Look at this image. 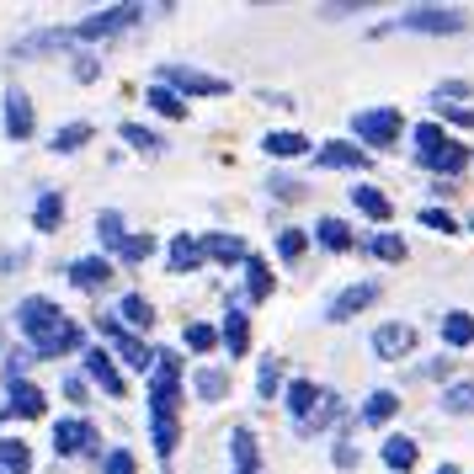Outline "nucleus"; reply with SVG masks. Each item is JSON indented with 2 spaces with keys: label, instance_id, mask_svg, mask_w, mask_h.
Returning a JSON list of instances; mask_svg holds the SVG:
<instances>
[{
  "label": "nucleus",
  "instance_id": "nucleus-38",
  "mask_svg": "<svg viewBox=\"0 0 474 474\" xmlns=\"http://www.w3.org/2000/svg\"><path fill=\"white\" fill-rule=\"evenodd\" d=\"M442 411L448 415H474V384H453L442 395Z\"/></svg>",
  "mask_w": 474,
  "mask_h": 474
},
{
  "label": "nucleus",
  "instance_id": "nucleus-10",
  "mask_svg": "<svg viewBox=\"0 0 474 474\" xmlns=\"http://www.w3.org/2000/svg\"><path fill=\"white\" fill-rule=\"evenodd\" d=\"M32 128H38L32 102H27L22 91H11V96H5V133H11V139H32Z\"/></svg>",
  "mask_w": 474,
  "mask_h": 474
},
{
  "label": "nucleus",
  "instance_id": "nucleus-26",
  "mask_svg": "<svg viewBox=\"0 0 474 474\" xmlns=\"http://www.w3.org/2000/svg\"><path fill=\"white\" fill-rule=\"evenodd\" d=\"M421 166H432V171H442V177H459V171L469 166V150H464V144H448V150H437V155H426Z\"/></svg>",
  "mask_w": 474,
  "mask_h": 474
},
{
  "label": "nucleus",
  "instance_id": "nucleus-27",
  "mask_svg": "<svg viewBox=\"0 0 474 474\" xmlns=\"http://www.w3.org/2000/svg\"><path fill=\"white\" fill-rule=\"evenodd\" d=\"M75 347H80V325H69V320H64L59 331H49V336H43V342H38V352H43V357L75 352Z\"/></svg>",
  "mask_w": 474,
  "mask_h": 474
},
{
  "label": "nucleus",
  "instance_id": "nucleus-21",
  "mask_svg": "<svg viewBox=\"0 0 474 474\" xmlns=\"http://www.w3.org/2000/svg\"><path fill=\"white\" fill-rule=\"evenodd\" d=\"M59 219H64V197H59V192H43V197H38V208H32V230L54 235V230H59Z\"/></svg>",
  "mask_w": 474,
  "mask_h": 474
},
{
  "label": "nucleus",
  "instance_id": "nucleus-36",
  "mask_svg": "<svg viewBox=\"0 0 474 474\" xmlns=\"http://www.w3.org/2000/svg\"><path fill=\"white\" fill-rule=\"evenodd\" d=\"M448 144H453V139H448L437 123H421V128H415V150H421V160H426V155H437V150H448Z\"/></svg>",
  "mask_w": 474,
  "mask_h": 474
},
{
  "label": "nucleus",
  "instance_id": "nucleus-44",
  "mask_svg": "<svg viewBox=\"0 0 474 474\" xmlns=\"http://www.w3.org/2000/svg\"><path fill=\"white\" fill-rule=\"evenodd\" d=\"M373 256H378V261H406V240L400 235H378L373 240Z\"/></svg>",
  "mask_w": 474,
  "mask_h": 474
},
{
  "label": "nucleus",
  "instance_id": "nucleus-52",
  "mask_svg": "<svg viewBox=\"0 0 474 474\" xmlns=\"http://www.w3.org/2000/svg\"><path fill=\"white\" fill-rule=\"evenodd\" d=\"M0 474H5V469H0Z\"/></svg>",
  "mask_w": 474,
  "mask_h": 474
},
{
  "label": "nucleus",
  "instance_id": "nucleus-17",
  "mask_svg": "<svg viewBox=\"0 0 474 474\" xmlns=\"http://www.w3.org/2000/svg\"><path fill=\"white\" fill-rule=\"evenodd\" d=\"M314 240H320L325 251H352L357 245V235H352L347 219H320V224H314Z\"/></svg>",
  "mask_w": 474,
  "mask_h": 474
},
{
  "label": "nucleus",
  "instance_id": "nucleus-20",
  "mask_svg": "<svg viewBox=\"0 0 474 474\" xmlns=\"http://www.w3.org/2000/svg\"><path fill=\"white\" fill-rule=\"evenodd\" d=\"M261 150H267V155H278V160H294V155L309 150V139L294 133V128H283V133H267V139H261Z\"/></svg>",
  "mask_w": 474,
  "mask_h": 474
},
{
  "label": "nucleus",
  "instance_id": "nucleus-8",
  "mask_svg": "<svg viewBox=\"0 0 474 474\" xmlns=\"http://www.w3.org/2000/svg\"><path fill=\"white\" fill-rule=\"evenodd\" d=\"M373 294H378L373 283H352V288H342V294L331 298V309H325V320H336V325H342V320H352L357 309H368V304H373Z\"/></svg>",
  "mask_w": 474,
  "mask_h": 474
},
{
  "label": "nucleus",
  "instance_id": "nucleus-4",
  "mask_svg": "<svg viewBox=\"0 0 474 474\" xmlns=\"http://www.w3.org/2000/svg\"><path fill=\"white\" fill-rule=\"evenodd\" d=\"M16 325H22L32 342H43L49 331H59L64 320H59V309H54L49 298H22V304H16Z\"/></svg>",
  "mask_w": 474,
  "mask_h": 474
},
{
  "label": "nucleus",
  "instance_id": "nucleus-34",
  "mask_svg": "<svg viewBox=\"0 0 474 474\" xmlns=\"http://www.w3.org/2000/svg\"><path fill=\"white\" fill-rule=\"evenodd\" d=\"M256 389H261L267 400H278V389H283V357H261V373H256Z\"/></svg>",
  "mask_w": 474,
  "mask_h": 474
},
{
  "label": "nucleus",
  "instance_id": "nucleus-41",
  "mask_svg": "<svg viewBox=\"0 0 474 474\" xmlns=\"http://www.w3.org/2000/svg\"><path fill=\"white\" fill-rule=\"evenodd\" d=\"M224 342V331H214V325H187V347L192 352H214Z\"/></svg>",
  "mask_w": 474,
  "mask_h": 474
},
{
  "label": "nucleus",
  "instance_id": "nucleus-22",
  "mask_svg": "<svg viewBox=\"0 0 474 474\" xmlns=\"http://www.w3.org/2000/svg\"><path fill=\"white\" fill-rule=\"evenodd\" d=\"M442 342H448V347H469L474 342V314L448 309V314H442Z\"/></svg>",
  "mask_w": 474,
  "mask_h": 474
},
{
  "label": "nucleus",
  "instance_id": "nucleus-19",
  "mask_svg": "<svg viewBox=\"0 0 474 474\" xmlns=\"http://www.w3.org/2000/svg\"><path fill=\"white\" fill-rule=\"evenodd\" d=\"M177 400H181V378L160 373V378H155V389H150V411H155V415H177Z\"/></svg>",
  "mask_w": 474,
  "mask_h": 474
},
{
  "label": "nucleus",
  "instance_id": "nucleus-14",
  "mask_svg": "<svg viewBox=\"0 0 474 474\" xmlns=\"http://www.w3.org/2000/svg\"><path fill=\"white\" fill-rule=\"evenodd\" d=\"M107 278H113V261H107V256H86V261L69 267V283H75V288H102Z\"/></svg>",
  "mask_w": 474,
  "mask_h": 474
},
{
  "label": "nucleus",
  "instance_id": "nucleus-39",
  "mask_svg": "<svg viewBox=\"0 0 474 474\" xmlns=\"http://www.w3.org/2000/svg\"><path fill=\"white\" fill-rule=\"evenodd\" d=\"M245 272H251V298H267V294H272V267H267L261 256H251V261H245Z\"/></svg>",
  "mask_w": 474,
  "mask_h": 474
},
{
  "label": "nucleus",
  "instance_id": "nucleus-24",
  "mask_svg": "<svg viewBox=\"0 0 474 474\" xmlns=\"http://www.w3.org/2000/svg\"><path fill=\"white\" fill-rule=\"evenodd\" d=\"M395 411H400V395H395V389H373L368 406H362V421H368V426H384Z\"/></svg>",
  "mask_w": 474,
  "mask_h": 474
},
{
  "label": "nucleus",
  "instance_id": "nucleus-29",
  "mask_svg": "<svg viewBox=\"0 0 474 474\" xmlns=\"http://www.w3.org/2000/svg\"><path fill=\"white\" fill-rule=\"evenodd\" d=\"M384 464H389L395 474L415 469V442L411 437H389V442H384Z\"/></svg>",
  "mask_w": 474,
  "mask_h": 474
},
{
  "label": "nucleus",
  "instance_id": "nucleus-43",
  "mask_svg": "<svg viewBox=\"0 0 474 474\" xmlns=\"http://www.w3.org/2000/svg\"><path fill=\"white\" fill-rule=\"evenodd\" d=\"M118 256L123 261H150V256H155V235H128L118 245Z\"/></svg>",
  "mask_w": 474,
  "mask_h": 474
},
{
  "label": "nucleus",
  "instance_id": "nucleus-5",
  "mask_svg": "<svg viewBox=\"0 0 474 474\" xmlns=\"http://www.w3.org/2000/svg\"><path fill=\"white\" fill-rule=\"evenodd\" d=\"M102 331H107V342H113V347L123 352V362H128V368H139V373L160 368V352H155V347H144L139 336H128L123 325H113V320H102Z\"/></svg>",
  "mask_w": 474,
  "mask_h": 474
},
{
  "label": "nucleus",
  "instance_id": "nucleus-28",
  "mask_svg": "<svg viewBox=\"0 0 474 474\" xmlns=\"http://www.w3.org/2000/svg\"><path fill=\"white\" fill-rule=\"evenodd\" d=\"M80 144H91V123H64L59 133H54V144H49V150H54V155H75Z\"/></svg>",
  "mask_w": 474,
  "mask_h": 474
},
{
  "label": "nucleus",
  "instance_id": "nucleus-47",
  "mask_svg": "<svg viewBox=\"0 0 474 474\" xmlns=\"http://www.w3.org/2000/svg\"><path fill=\"white\" fill-rule=\"evenodd\" d=\"M107 474H133V453H128V448L107 453Z\"/></svg>",
  "mask_w": 474,
  "mask_h": 474
},
{
  "label": "nucleus",
  "instance_id": "nucleus-45",
  "mask_svg": "<svg viewBox=\"0 0 474 474\" xmlns=\"http://www.w3.org/2000/svg\"><path fill=\"white\" fill-rule=\"evenodd\" d=\"M421 224H426V230H437V235H459V224H453L442 208H421Z\"/></svg>",
  "mask_w": 474,
  "mask_h": 474
},
{
  "label": "nucleus",
  "instance_id": "nucleus-16",
  "mask_svg": "<svg viewBox=\"0 0 474 474\" xmlns=\"http://www.w3.org/2000/svg\"><path fill=\"white\" fill-rule=\"evenodd\" d=\"M203 256H208V245H203V240H187V235L171 240V272H197V267H203Z\"/></svg>",
  "mask_w": 474,
  "mask_h": 474
},
{
  "label": "nucleus",
  "instance_id": "nucleus-15",
  "mask_svg": "<svg viewBox=\"0 0 474 474\" xmlns=\"http://www.w3.org/2000/svg\"><path fill=\"white\" fill-rule=\"evenodd\" d=\"M86 378H96L107 395H123V378H118V368H113V357L102 352V347H91L86 352Z\"/></svg>",
  "mask_w": 474,
  "mask_h": 474
},
{
  "label": "nucleus",
  "instance_id": "nucleus-23",
  "mask_svg": "<svg viewBox=\"0 0 474 474\" xmlns=\"http://www.w3.org/2000/svg\"><path fill=\"white\" fill-rule=\"evenodd\" d=\"M118 314H123V325H133V331H150V325H155V309H150L144 294H123Z\"/></svg>",
  "mask_w": 474,
  "mask_h": 474
},
{
  "label": "nucleus",
  "instance_id": "nucleus-9",
  "mask_svg": "<svg viewBox=\"0 0 474 474\" xmlns=\"http://www.w3.org/2000/svg\"><path fill=\"white\" fill-rule=\"evenodd\" d=\"M314 155H320V166H342V171H362L368 166V155L357 144H347V139H325Z\"/></svg>",
  "mask_w": 474,
  "mask_h": 474
},
{
  "label": "nucleus",
  "instance_id": "nucleus-12",
  "mask_svg": "<svg viewBox=\"0 0 474 474\" xmlns=\"http://www.w3.org/2000/svg\"><path fill=\"white\" fill-rule=\"evenodd\" d=\"M91 437H96V432H91V421H80V415H75V421H59V426H54V453L69 459V453H80Z\"/></svg>",
  "mask_w": 474,
  "mask_h": 474
},
{
  "label": "nucleus",
  "instance_id": "nucleus-13",
  "mask_svg": "<svg viewBox=\"0 0 474 474\" xmlns=\"http://www.w3.org/2000/svg\"><path fill=\"white\" fill-rule=\"evenodd\" d=\"M230 459H235V474H256V464H261L256 432H245V426H235V432H230Z\"/></svg>",
  "mask_w": 474,
  "mask_h": 474
},
{
  "label": "nucleus",
  "instance_id": "nucleus-46",
  "mask_svg": "<svg viewBox=\"0 0 474 474\" xmlns=\"http://www.w3.org/2000/svg\"><path fill=\"white\" fill-rule=\"evenodd\" d=\"M304 245H309V235H304V230H283V240H278V251H283L288 261H294V256H304Z\"/></svg>",
  "mask_w": 474,
  "mask_h": 474
},
{
  "label": "nucleus",
  "instance_id": "nucleus-31",
  "mask_svg": "<svg viewBox=\"0 0 474 474\" xmlns=\"http://www.w3.org/2000/svg\"><path fill=\"white\" fill-rule=\"evenodd\" d=\"M208 256H219V261H251V251H245V240L240 235H208Z\"/></svg>",
  "mask_w": 474,
  "mask_h": 474
},
{
  "label": "nucleus",
  "instance_id": "nucleus-37",
  "mask_svg": "<svg viewBox=\"0 0 474 474\" xmlns=\"http://www.w3.org/2000/svg\"><path fill=\"white\" fill-rule=\"evenodd\" d=\"M177 442H181V432H177V415H155V453H177Z\"/></svg>",
  "mask_w": 474,
  "mask_h": 474
},
{
  "label": "nucleus",
  "instance_id": "nucleus-32",
  "mask_svg": "<svg viewBox=\"0 0 474 474\" xmlns=\"http://www.w3.org/2000/svg\"><path fill=\"white\" fill-rule=\"evenodd\" d=\"M192 389H197L203 400H224V395H230V373H219V368H203V373L192 378Z\"/></svg>",
  "mask_w": 474,
  "mask_h": 474
},
{
  "label": "nucleus",
  "instance_id": "nucleus-35",
  "mask_svg": "<svg viewBox=\"0 0 474 474\" xmlns=\"http://www.w3.org/2000/svg\"><path fill=\"white\" fill-rule=\"evenodd\" d=\"M0 469H5V474H27V469H32L27 442H0Z\"/></svg>",
  "mask_w": 474,
  "mask_h": 474
},
{
  "label": "nucleus",
  "instance_id": "nucleus-7",
  "mask_svg": "<svg viewBox=\"0 0 474 474\" xmlns=\"http://www.w3.org/2000/svg\"><path fill=\"white\" fill-rule=\"evenodd\" d=\"M411 347H415V331H411V325H400V320H389V325H378V331H373V352L384 357V362L411 357Z\"/></svg>",
  "mask_w": 474,
  "mask_h": 474
},
{
  "label": "nucleus",
  "instance_id": "nucleus-3",
  "mask_svg": "<svg viewBox=\"0 0 474 474\" xmlns=\"http://www.w3.org/2000/svg\"><path fill=\"white\" fill-rule=\"evenodd\" d=\"M160 80H166L171 91H181V96H224V91H230V80L203 75V69H192V64H166Z\"/></svg>",
  "mask_w": 474,
  "mask_h": 474
},
{
  "label": "nucleus",
  "instance_id": "nucleus-18",
  "mask_svg": "<svg viewBox=\"0 0 474 474\" xmlns=\"http://www.w3.org/2000/svg\"><path fill=\"white\" fill-rule=\"evenodd\" d=\"M314 400H325V395H320L309 378H294V384H288V411H294L304 426H309V415H320V411H314Z\"/></svg>",
  "mask_w": 474,
  "mask_h": 474
},
{
  "label": "nucleus",
  "instance_id": "nucleus-25",
  "mask_svg": "<svg viewBox=\"0 0 474 474\" xmlns=\"http://www.w3.org/2000/svg\"><path fill=\"white\" fill-rule=\"evenodd\" d=\"M11 411L16 415H43L49 411V400H43V389H32V384L16 378V384H11Z\"/></svg>",
  "mask_w": 474,
  "mask_h": 474
},
{
  "label": "nucleus",
  "instance_id": "nucleus-53",
  "mask_svg": "<svg viewBox=\"0 0 474 474\" xmlns=\"http://www.w3.org/2000/svg\"><path fill=\"white\" fill-rule=\"evenodd\" d=\"M469 230H474V224H469Z\"/></svg>",
  "mask_w": 474,
  "mask_h": 474
},
{
  "label": "nucleus",
  "instance_id": "nucleus-1",
  "mask_svg": "<svg viewBox=\"0 0 474 474\" xmlns=\"http://www.w3.org/2000/svg\"><path fill=\"white\" fill-rule=\"evenodd\" d=\"M395 27H406V32H464L469 16L459 5H411L406 16H395Z\"/></svg>",
  "mask_w": 474,
  "mask_h": 474
},
{
  "label": "nucleus",
  "instance_id": "nucleus-33",
  "mask_svg": "<svg viewBox=\"0 0 474 474\" xmlns=\"http://www.w3.org/2000/svg\"><path fill=\"white\" fill-rule=\"evenodd\" d=\"M224 347H230V357H245V347H251V325H245V314H235V309H230V320H224Z\"/></svg>",
  "mask_w": 474,
  "mask_h": 474
},
{
  "label": "nucleus",
  "instance_id": "nucleus-51",
  "mask_svg": "<svg viewBox=\"0 0 474 474\" xmlns=\"http://www.w3.org/2000/svg\"><path fill=\"white\" fill-rule=\"evenodd\" d=\"M432 474H459V469H453V464H442V469H432Z\"/></svg>",
  "mask_w": 474,
  "mask_h": 474
},
{
  "label": "nucleus",
  "instance_id": "nucleus-48",
  "mask_svg": "<svg viewBox=\"0 0 474 474\" xmlns=\"http://www.w3.org/2000/svg\"><path fill=\"white\" fill-rule=\"evenodd\" d=\"M442 113H448V123H459V128H474V107H453V102H448Z\"/></svg>",
  "mask_w": 474,
  "mask_h": 474
},
{
  "label": "nucleus",
  "instance_id": "nucleus-11",
  "mask_svg": "<svg viewBox=\"0 0 474 474\" xmlns=\"http://www.w3.org/2000/svg\"><path fill=\"white\" fill-rule=\"evenodd\" d=\"M352 203L373 219V224H389V219H395V203H389L378 187H368V181H357V187H352Z\"/></svg>",
  "mask_w": 474,
  "mask_h": 474
},
{
  "label": "nucleus",
  "instance_id": "nucleus-6",
  "mask_svg": "<svg viewBox=\"0 0 474 474\" xmlns=\"http://www.w3.org/2000/svg\"><path fill=\"white\" fill-rule=\"evenodd\" d=\"M139 16H144V5H107V11L86 16V22L75 27V38H107V32H118L128 22H139Z\"/></svg>",
  "mask_w": 474,
  "mask_h": 474
},
{
  "label": "nucleus",
  "instance_id": "nucleus-49",
  "mask_svg": "<svg viewBox=\"0 0 474 474\" xmlns=\"http://www.w3.org/2000/svg\"><path fill=\"white\" fill-rule=\"evenodd\" d=\"M442 96H469V80H448V86H437V102Z\"/></svg>",
  "mask_w": 474,
  "mask_h": 474
},
{
  "label": "nucleus",
  "instance_id": "nucleus-2",
  "mask_svg": "<svg viewBox=\"0 0 474 474\" xmlns=\"http://www.w3.org/2000/svg\"><path fill=\"white\" fill-rule=\"evenodd\" d=\"M400 128H406V118H400L395 107H368V113H357L352 118V133L362 139V144H373V150L400 144Z\"/></svg>",
  "mask_w": 474,
  "mask_h": 474
},
{
  "label": "nucleus",
  "instance_id": "nucleus-30",
  "mask_svg": "<svg viewBox=\"0 0 474 474\" xmlns=\"http://www.w3.org/2000/svg\"><path fill=\"white\" fill-rule=\"evenodd\" d=\"M144 102H150L160 118H187V102H181L171 86H150V96H144Z\"/></svg>",
  "mask_w": 474,
  "mask_h": 474
},
{
  "label": "nucleus",
  "instance_id": "nucleus-50",
  "mask_svg": "<svg viewBox=\"0 0 474 474\" xmlns=\"http://www.w3.org/2000/svg\"><path fill=\"white\" fill-rule=\"evenodd\" d=\"M272 192H278V197H298V181H288V177H278V181H272Z\"/></svg>",
  "mask_w": 474,
  "mask_h": 474
},
{
  "label": "nucleus",
  "instance_id": "nucleus-40",
  "mask_svg": "<svg viewBox=\"0 0 474 474\" xmlns=\"http://www.w3.org/2000/svg\"><path fill=\"white\" fill-rule=\"evenodd\" d=\"M96 235L118 251L123 240H128V230H123V214H113V208H107V214H96Z\"/></svg>",
  "mask_w": 474,
  "mask_h": 474
},
{
  "label": "nucleus",
  "instance_id": "nucleus-42",
  "mask_svg": "<svg viewBox=\"0 0 474 474\" xmlns=\"http://www.w3.org/2000/svg\"><path fill=\"white\" fill-rule=\"evenodd\" d=\"M118 133L128 139V144H133V150H139V155H155V150H160V139H155L150 128H139V123H123Z\"/></svg>",
  "mask_w": 474,
  "mask_h": 474
}]
</instances>
